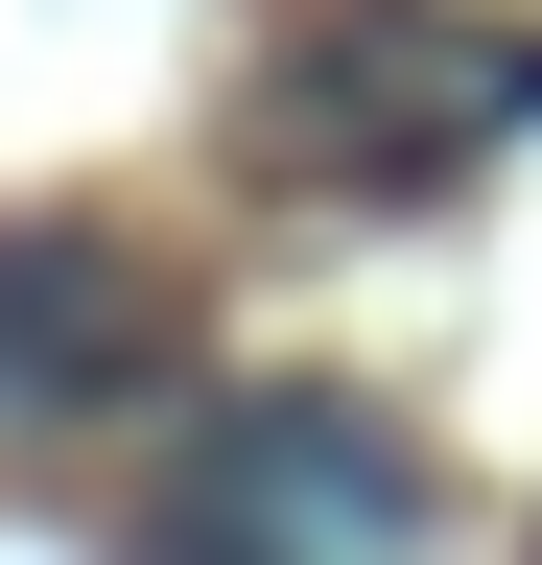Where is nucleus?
<instances>
[{"mask_svg":"<svg viewBox=\"0 0 542 565\" xmlns=\"http://www.w3.org/2000/svg\"><path fill=\"white\" fill-rule=\"evenodd\" d=\"M519 118H542V47L425 24V0H354V24H307V47H284L259 166H284V189H448V166H496Z\"/></svg>","mask_w":542,"mask_h":565,"instance_id":"nucleus-1","label":"nucleus"},{"mask_svg":"<svg viewBox=\"0 0 542 565\" xmlns=\"http://www.w3.org/2000/svg\"><path fill=\"white\" fill-rule=\"evenodd\" d=\"M142 542H425V471L354 401H236L189 471H142Z\"/></svg>","mask_w":542,"mask_h":565,"instance_id":"nucleus-2","label":"nucleus"},{"mask_svg":"<svg viewBox=\"0 0 542 565\" xmlns=\"http://www.w3.org/2000/svg\"><path fill=\"white\" fill-rule=\"evenodd\" d=\"M166 353H189V307L118 236H0V424H142Z\"/></svg>","mask_w":542,"mask_h":565,"instance_id":"nucleus-3","label":"nucleus"}]
</instances>
